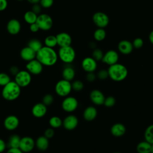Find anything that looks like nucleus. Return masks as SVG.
<instances>
[{"mask_svg":"<svg viewBox=\"0 0 153 153\" xmlns=\"http://www.w3.org/2000/svg\"><path fill=\"white\" fill-rule=\"evenodd\" d=\"M57 53L53 48L42 46V47L36 52V59L41 63L43 66H52L54 65L58 60Z\"/></svg>","mask_w":153,"mask_h":153,"instance_id":"1","label":"nucleus"},{"mask_svg":"<svg viewBox=\"0 0 153 153\" xmlns=\"http://www.w3.org/2000/svg\"><path fill=\"white\" fill-rule=\"evenodd\" d=\"M108 72L109 78L115 82H121L124 80L128 75V69L127 67L119 63L109 66Z\"/></svg>","mask_w":153,"mask_h":153,"instance_id":"2","label":"nucleus"},{"mask_svg":"<svg viewBox=\"0 0 153 153\" xmlns=\"http://www.w3.org/2000/svg\"><path fill=\"white\" fill-rule=\"evenodd\" d=\"M2 87V96L7 101L15 100L20 95L21 87L14 81H10Z\"/></svg>","mask_w":153,"mask_h":153,"instance_id":"3","label":"nucleus"},{"mask_svg":"<svg viewBox=\"0 0 153 153\" xmlns=\"http://www.w3.org/2000/svg\"><path fill=\"white\" fill-rule=\"evenodd\" d=\"M57 54L60 60L66 64L72 63L76 57L75 50L71 45L60 47Z\"/></svg>","mask_w":153,"mask_h":153,"instance_id":"4","label":"nucleus"},{"mask_svg":"<svg viewBox=\"0 0 153 153\" xmlns=\"http://www.w3.org/2000/svg\"><path fill=\"white\" fill-rule=\"evenodd\" d=\"M56 93L60 97H66L71 92L72 85L71 81L62 79L57 82L54 87Z\"/></svg>","mask_w":153,"mask_h":153,"instance_id":"5","label":"nucleus"},{"mask_svg":"<svg viewBox=\"0 0 153 153\" xmlns=\"http://www.w3.org/2000/svg\"><path fill=\"white\" fill-rule=\"evenodd\" d=\"M40 30L47 31L51 29L53 25V20L51 17L46 13L39 14L36 21Z\"/></svg>","mask_w":153,"mask_h":153,"instance_id":"6","label":"nucleus"},{"mask_svg":"<svg viewBox=\"0 0 153 153\" xmlns=\"http://www.w3.org/2000/svg\"><path fill=\"white\" fill-rule=\"evenodd\" d=\"M32 81V75L27 70H20L14 76V81L21 87L28 86Z\"/></svg>","mask_w":153,"mask_h":153,"instance_id":"7","label":"nucleus"},{"mask_svg":"<svg viewBox=\"0 0 153 153\" xmlns=\"http://www.w3.org/2000/svg\"><path fill=\"white\" fill-rule=\"evenodd\" d=\"M92 20L94 24L99 28H105L109 23L108 16L102 11L94 13L92 16Z\"/></svg>","mask_w":153,"mask_h":153,"instance_id":"8","label":"nucleus"},{"mask_svg":"<svg viewBox=\"0 0 153 153\" xmlns=\"http://www.w3.org/2000/svg\"><path fill=\"white\" fill-rule=\"evenodd\" d=\"M62 108L66 112H72L75 111L78 106V100L73 96H66L62 102Z\"/></svg>","mask_w":153,"mask_h":153,"instance_id":"9","label":"nucleus"},{"mask_svg":"<svg viewBox=\"0 0 153 153\" xmlns=\"http://www.w3.org/2000/svg\"><path fill=\"white\" fill-rule=\"evenodd\" d=\"M35 147V140L30 136L21 137L19 148L23 153L31 152Z\"/></svg>","mask_w":153,"mask_h":153,"instance_id":"10","label":"nucleus"},{"mask_svg":"<svg viewBox=\"0 0 153 153\" xmlns=\"http://www.w3.org/2000/svg\"><path fill=\"white\" fill-rule=\"evenodd\" d=\"M44 66L36 59H33L26 65V70H27L31 75H38L43 71Z\"/></svg>","mask_w":153,"mask_h":153,"instance_id":"11","label":"nucleus"},{"mask_svg":"<svg viewBox=\"0 0 153 153\" xmlns=\"http://www.w3.org/2000/svg\"><path fill=\"white\" fill-rule=\"evenodd\" d=\"M119 60V54L114 50H109L104 53L102 61L105 64L111 66L118 63Z\"/></svg>","mask_w":153,"mask_h":153,"instance_id":"12","label":"nucleus"},{"mask_svg":"<svg viewBox=\"0 0 153 153\" xmlns=\"http://www.w3.org/2000/svg\"><path fill=\"white\" fill-rule=\"evenodd\" d=\"M81 67L87 73L93 72L96 70L97 67V61L92 57H86L81 62Z\"/></svg>","mask_w":153,"mask_h":153,"instance_id":"13","label":"nucleus"},{"mask_svg":"<svg viewBox=\"0 0 153 153\" xmlns=\"http://www.w3.org/2000/svg\"><path fill=\"white\" fill-rule=\"evenodd\" d=\"M19 123L20 121L19 118L14 115H8L4 120V126L9 131L16 130L19 127Z\"/></svg>","mask_w":153,"mask_h":153,"instance_id":"14","label":"nucleus"},{"mask_svg":"<svg viewBox=\"0 0 153 153\" xmlns=\"http://www.w3.org/2000/svg\"><path fill=\"white\" fill-rule=\"evenodd\" d=\"M78 125V119L73 114L67 115L63 120L62 126L67 130H73Z\"/></svg>","mask_w":153,"mask_h":153,"instance_id":"15","label":"nucleus"},{"mask_svg":"<svg viewBox=\"0 0 153 153\" xmlns=\"http://www.w3.org/2000/svg\"><path fill=\"white\" fill-rule=\"evenodd\" d=\"M32 114L33 117L37 118L44 117L47 112V106L42 102H39L35 104L31 110Z\"/></svg>","mask_w":153,"mask_h":153,"instance_id":"16","label":"nucleus"},{"mask_svg":"<svg viewBox=\"0 0 153 153\" xmlns=\"http://www.w3.org/2000/svg\"><path fill=\"white\" fill-rule=\"evenodd\" d=\"M57 45L60 47H66L71 45L72 44V37L67 32H60L56 35Z\"/></svg>","mask_w":153,"mask_h":153,"instance_id":"17","label":"nucleus"},{"mask_svg":"<svg viewBox=\"0 0 153 153\" xmlns=\"http://www.w3.org/2000/svg\"><path fill=\"white\" fill-rule=\"evenodd\" d=\"M90 99L94 105L100 106L103 105L105 96L100 90L94 89L90 93Z\"/></svg>","mask_w":153,"mask_h":153,"instance_id":"18","label":"nucleus"},{"mask_svg":"<svg viewBox=\"0 0 153 153\" xmlns=\"http://www.w3.org/2000/svg\"><path fill=\"white\" fill-rule=\"evenodd\" d=\"M21 23L16 19L10 20L7 24V32L13 35H16L19 33L21 30Z\"/></svg>","mask_w":153,"mask_h":153,"instance_id":"19","label":"nucleus"},{"mask_svg":"<svg viewBox=\"0 0 153 153\" xmlns=\"http://www.w3.org/2000/svg\"><path fill=\"white\" fill-rule=\"evenodd\" d=\"M133 49L132 42L127 39L120 41L118 44V51L124 55L130 54Z\"/></svg>","mask_w":153,"mask_h":153,"instance_id":"20","label":"nucleus"},{"mask_svg":"<svg viewBox=\"0 0 153 153\" xmlns=\"http://www.w3.org/2000/svg\"><path fill=\"white\" fill-rule=\"evenodd\" d=\"M110 132L114 137H120L124 135L126 133V127L123 124L121 123H117L111 126Z\"/></svg>","mask_w":153,"mask_h":153,"instance_id":"21","label":"nucleus"},{"mask_svg":"<svg viewBox=\"0 0 153 153\" xmlns=\"http://www.w3.org/2000/svg\"><path fill=\"white\" fill-rule=\"evenodd\" d=\"M36 53L28 46L23 47L20 53V57L27 62L36 59Z\"/></svg>","mask_w":153,"mask_h":153,"instance_id":"22","label":"nucleus"},{"mask_svg":"<svg viewBox=\"0 0 153 153\" xmlns=\"http://www.w3.org/2000/svg\"><path fill=\"white\" fill-rule=\"evenodd\" d=\"M97 115V109L93 106H87L83 111V118L87 121H93L96 118Z\"/></svg>","mask_w":153,"mask_h":153,"instance_id":"23","label":"nucleus"},{"mask_svg":"<svg viewBox=\"0 0 153 153\" xmlns=\"http://www.w3.org/2000/svg\"><path fill=\"white\" fill-rule=\"evenodd\" d=\"M49 146V139L44 136H39L35 140V147L40 151H46Z\"/></svg>","mask_w":153,"mask_h":153,"instance_id":"24","label":"nucleus"},{"mask_svg":"<svg viewBox=\"0 0 153 153\" xmlns=\"http://www.w3.org/2000/svg\"><path fill=\"white\" fill-rule=\"evenodd\" d=\"M62 75L63 79L71 81L75 76V71L72 66H66L63 69Z\"/></svg>","mask_w":153,"mask_h":153,"instance_id":"25","label":"nucleus"},{"mask_svg":"<svg viewBox=\"0 0 153 153\" xmlns=\"http://www.w3.org/2000/svg\"><path fill=\"white\" fill-rule=\"evenodd\" d=\"M151 144L146 140L140 142L136 146L138 153H151Z\"/></svg>","mask_w":153,"mask_h":153,"instance_id":"26","label":"nucleus"},{"mask_svg":"<svg viewBox=\"0 0 153 153\" xmlns=\"http://www.w3.org/2000/svg\"><path fill=\"white\" fill-rule=\"evenodd\" d=\"M20 139L21 137L18 134H13L10 136L7 145L8 148H19Z\"/></svg>","mask_w":153,"mask_h":153,"instance_id":"27","label":"nucleus"},{"mask_svg":"<svg viewBox=\"0 0 153 153\" xmlns=\"http://www.w3.org/2000/svg\"><path fill=\"white\" fill-rule=\"evenodd\" d=\"M38 15L33 13L32 10L27 11L24 14V20L29 25L36 23Z\"/></svg>","mask_w":153,"mask_h":153,"instance_id":"28","label":"nucleus"},{"mask_svg":"<svg viewBox=\"0 0 153 153\" xmlns=\"http://www.w3.org/2000/svg\"><path fill=\"white\" fill-rule=\"evenodd\" d=\"M106 36V32L104 28H97L93 33L94 39L98 42L103 41Z\"/></svg>","mask_w":153,"mask_h":153,"instance_id":"29","label":"nucleus"},{"mask_svg":"<svg viewBox=\"0 0 153 153\" xmlns=\"http://www.w3.org/2000/svg\"><path fill=\"white\" fill-rule=\"evenodd\" d=\"M27 46L36 53L42 47L43 45L40 40L36 38H33L29 40V41L27 43Z\"/></svg>","mask_w":153,"mask_h":153,"instance_id":"30","label":"nucleus"},{"mask_svg":"<svg viewBox=\"0 0 153 153\" xmlns=\"http://www.w3.org/2000/svg\"><path fill=\"white\" fill-rule=\"evenodd\" d=\"M144 138L145 140L150 143H153V124L148 126L144 131Z\"/></svg>","mask_w":153,"mask_h":153,"instance_id":"31","label":"nucleus"},{"mask_svg":"<svg viewBox=\"0 0 153 153\" xmlns=\"http://www.w3.org/2000/svg\"><path fill=\"white\" fill-rule=\"evenodd\" d=\"M63 120L58 116H53L49 120V125L53 128H58L62 126Z\"/></svg>","mask_w":153,"mask_h":153,"instance_id":"32","label":"nucleus"},{"mask_svg":"<svg viewBox=\"0 0 153 153\" xmlns=\"http://www.w3.org/2000/svg\"><path fill=\"white\" fill-rule=\"evenodd\" d=\"M44 44L45 46L50 48H54L56 45H57L56 36L55 35H48L45 37L44 39Z\"/></svg>","mask_w":153,"mask_h":153,"instance_id":"33","label":"nucleus"},{"mask_svg":"<svg viewBox=\"0 0 153 153\" xmlns=\"http://www.w3.org/2000/svg\"><path fill=\"white\" fill-rule=\"evenodd\" d=\"M103 54H104V53L101 49L98 48H95L94 49H93V50L92 51L91 57L94 60H96L97 62L100 61V60L102 61Z\"/></svg>","mask_w":153,"mask_h":153,"instance_id":"34","label":"nucleus"},{"mask_svg":"<svg viewBox=\"0 0 153 153\" xmlns=\"http://www.w3.org/2000/svg\"><path fill=\"white\" fill-rule=\"evenodd\" d=\"M10 81H11V78L8 74L5 72H0V86L4 87Z\"/></svg>","mask_w":153,"mask_h":153,"instance_id":"35","label":"nucleus"},{"mask_svg":"<svg viewBox=\"0 0 153 153\" xmlns=\"http://www.w3.org/2000/svg\"><path fill=\"white\" fill-rule=\"evenodd\" d=\"M116 103L115 98L112 96H109L108 97H105L103 105L107 108L113 107Z\"/></svg>","mask_w":153,"mask_h":153,"instance_id":"36","label":"nucleus"},{"mask_svg":"<svg viewBox=\"0 0 153 153\" xmlns=\"http://www.w3.org/2000/svg\"><path fill=\"white\" fill-rule=\"evenodd\" d=\"M53 102H54V97L51 94H45L43 96L42 99V102L47 106L52 105Z\"/></svg>","mask_w":153,"mask_h":153,"instance_id":"37","label":"nucleus"},{"mask_svg":"<svg viewBox=\"0 0 153 153\" xmlns=\"http://www.w3.org/2000/svg\"><path fill=\"white\" fill-rule=\"evenodd\" d=\"M72 90L76 91H81L84 88V83L80 80H75L71 83Z\"/></svg>","mask_w":153,"mask_h":153,"instance_id":"38","label":"nucleus"},{"mask_svg":"<svg viewBox=\"0 0 153 153\" xmlns=\"http://www.w3.org/2000/svg\"><path fill=\"white\" fill-rule=\"evenodd\" d=\"M143 44H144L143 40L141 38H139V37L134 38L132 42L133 47L134 48H136V49L141 48L143 47Z\"/></svg>","mask_w":153,"mask_h":153,"instance_id":"39","label":"nucleus"},{"mask_svg":"<svg viewBox=\"0 0 153 153\" xmlns=\"http://www.w3.org/2000/svg\"><path fill=\"white\" fill-rule=\"evenodd\" d=\"M96 76L100 80H105L109 77L108 70L104 69L99 70L96 75Z\"/></svg>","mask_w":153,"mask_h":153,"instance_id":"40","label":"nucleus"},{"mask_svg":"<svg viewBox=\"0 0 153 153\" xmlns=\"http://www.w3.org/2000/svg\"><path fill=\"white\" fill-rule=\"evenodd\" d=\"M54 4V0H40L39 4L42 8H48L52 7Z\"/></svg>","mask_w":153,"mask_h":153,"instance_id":"41","label":"nucleus"},{"mask_svg":"<svg viewBox=\"0 0 153 153\" xmlns=\"http://www.w3.org/2000/svg\"><path fill=\"white\" fill-rule=\"evenodd\" d=\"M54 128L51 127L48 128L44 131V136H45L48 139L52 138L54 136Z\"/></svg>","mask_w":153,"mask_h":153,"instance_id":"42","label":"nucleus"},{"mask_svg":"<svg viewBox=\"0 0 153 153\" xmlns=\"http://www.w3.org/2000/svg\"><path fill=\"white\" fill-rule=\"evenodd\" d=\"M41 8H42V7L39 4V3H38V4H35L32 5L31 10L37 15H39L41 11Z\"/></svg>","mask_w":153,"mask_h":153,"instance_id":"43","label":"nucleus"},{"mask_svg":"<svg viewBox=\"0 0 153 153\" xmlns=\"http://www.w3.org/2000/svg\"><path fill=\"white\" fill-rule=\"evenodd\" d=\"M86 79L87 81L88 82H93L96 80L97 76H96V75L93 72H87V75H86Z\"/></svg>","mask_w":153,"mask_h":153,"instance_id":"44","label":"nucleus"},{"mask_svg":"<svg viewBox=\"0 0 153 153\" xmlns=\"http://www.w3.org/2000/svg\"><path fill=\"white\" fill-rule=\"evenodd\" d=\"M19 71H20L19 68L17 66H15V65L11 66L9 69L10 73L11 74V75H12L13 76H15Z\"/></svg>","mask_w":153,"mask_h":153,"instance_id":"45","label":"nucleus"},{"mask_svg":"<svg viewBox=\"0 0 153 153\" xmlns=\"http://www.w3.org/2000/svg\"><path fill=\"white\" fill-rule=\"evenodd\" d=\"M8 6L7 0H0V12L6 10Z\"/></svg>","mask_w":153,"mask_h":153,"instance_id":"46","label":"nucleus"},{"mask_svg":"<svg viewBox=\"0 0 153 153\" xmlns=\"http://www.w3.org/2000/svg\"><path fill=\"white\" fill-rule=\"evenodd\" d=\"M29 29L30 30L33 32V33H35V32H37L39 29L38 25L36 23H32V24H30L29 25Z\"/></svg>","mask_w":153,"mask_h":153,"instance_id":"47","label":"nucleus"},{"mask_svg":"<svg viewBox=\"0 0 153 153\" xmlns=\"http://www.w3.org/2000/svg\"><path fill=\"white\" fill-rule=\"evenodd\" d=\"M7 145L6 142L1 138H0V153L4 152L6 149Z\"/></svg>","mask_w":153,"mask_h":153,"instance_id":"48","label":"nucleus"},{"mask_svg":"<svg viewBox=\"0 0 153 153\" xmlns=\"http://www.w3.org/2000/svg\"><path fill=\"white\" fill-rule=\"evenodd\" d=\"M6 153H23L19 148H9Z\"/></svg>","mask_w":153,"mask_h":153,"instance_id":"49","label":"nucleus"},{"mask_svg":"<svg viewBox=\"0 0 153 153\" xmlns=\"http://www.w3.org/2000/svg\"><path fill=\"white\" fill-rule=\"evenodd\" d=\"M148 39H149L150 43L153 45V30L152 31H151V32L149 33V36H148Z\"/></svg>","mask_w":153,"mask_h":153,"instance_id":"50","label":"nucleus"},{"mask_svg":"<svg viewBox=\"0 0 153 153\" xmlns=\"http://www.w3.org/2000/svg\"><path fill=\"white\" fill-rule=\"evenodd\" d=\"M27 2H29L31 4H38L39 3L40 0H27Z\"/></svg>","mask_w":153,"mask_h":153,"instance_id":"51","label":"nucleus"},{"mask_svg":"<svg viewBox=\"0 0 153 153\" xmlns=\"http://www.w3.org/2000/svg\"><path fill=\"white\" fill-rule=\"evenodd\" d=\"M151 153H153V143L151 144Z\"/></svg>","mask_w":153,"mask_h":153,"instance_id":"52","label":"nucleus"},{"mask_svg":"<svg viewBox=\"0 0 153 153\" xmlns=\"http://www.w3.org/2000/svg\"><path fill=\"white\" fill-rule=\"evenodd\" d=\"M112 153H121V152H114Z\"/></svg>","mask_w":153,"mask_h":153,"instance_id":"53","label":"nucleus"},{"mask_svg":"<svg viewBox=\"0 0 153 153\" xmlns=\"http://www.w3.org/2000/svg\"><path fill=\"white\" fill-rule=\"evenodd\" d=\"M17 1H23V0H17Z\"/></svg>","mask_w":153,"mask_h":153,"instance_id":"54","label":"nucleus"}]
</instances>
